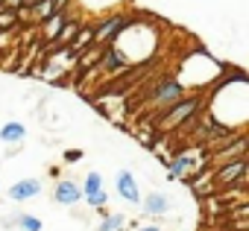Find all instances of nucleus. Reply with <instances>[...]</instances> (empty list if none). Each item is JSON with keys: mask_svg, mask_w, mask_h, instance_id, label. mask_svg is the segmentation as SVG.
I'll use <instances>...</instances> for the list:
<instances>
[{"mask_svg": "<svg viewBox=\"0 0 249 231\" xmlns=\"http://www.w3.org/2000/svg\"><path fill=\"white\" fill-rule=\"evenodd\" d=\"M36 196H41V182L38 179H21V182H15L9 187V199L12 202H30Z\"/></svg>", "mask_w": 249, "mask_h": 231, "instance_id": "obj_7", "label": "nucleus"}, {"mask_svg": "<svg viewBox=\"0 0 249 231\" xmlns=\"http://www.w3.org/2000/svg\"><path fill=\"white\" fill-rule=\"evenodd\" d=\"M123 225H126V216H123V214H103L97 231H120Z\"/></svg>", "mask_w": 249, "mask_h": 231, "instance_id": "obj_13", "label": "nucleus"}, {"mask_svg": "<svg viewBox=\"0 0 249 231\" xmlns=\"http://www.w3.org/2000/svg\"><path fill=\"white\" fill-rule=\"evenodd\" d=\"M15 225H18L21 231H41V228H44V225H41V219H38V216H33V214H18Z\"/></svg>", "mask_w": 249, "mask_h": 231, "instance_id": "obj_15", "label": "nucleus"}, {"mask_svg": "<svg viewBox=\"0 0 249 231\" xmlns=\"http://www.w3.org/2000/svg\"><path fill=\"white\" fill-rule=\"evenodd\" d=\"M199 105H202V97H199V94H188V97L176 99L173 105H167V108H164V114H161V117L156 120V129H161V132H170V129H179V126H185L191 117H196Z\"/></svg>", "mask_w": 249, "mask_h": 231, "instance_id": "obj_2", "label": "nucleus"}, {"mask_svg": "<svg viewBox=\"0 0 249 231\" xmlns=\"http://www.w3.org/2000/svg\"><path fill=\"white\" fill-rule=\"evenodd\" d=\"M91 44H94V24H88V27L79 24V30L73 33V38L68 41L65 50H68L71 56H76V53H82V47H91Z\"/></svg>", "mask_w": 249, "mask_h": 231, "instance_id": "obj_11", "label": "nucleus"}, {"mask_svg": "<svg viewBox=\"0 0 249 231\" xmlns=\"http://www.w3.org/2000/svg\"><path fill=\"white\" fill-rule=\"evenodd\" d=\"M126 24H129V15L126 12H111L108 18L97 21L94 24V44H108Z\"/></svg>", "mask_w": 249, "mask_h": 231, "instance_id": "obj_4", "label": "nucleus"}, {"mask_svg": "<svg viewBox=\"0 0 249 231\" xmlns=\"http://www.w3.org/2000/svg\"><path fill=\"white\" fill-rule=\"evenodd\" d=\"M79 190H82V196H91V193H97V190H103V176L91 170V173L85 176V184H82Z\"/></svg>", "mask_w": 249, "mask_h": 231, "instance_id": "obj_14", "label": "nucleus"}, {"mask_svg": "<svg viewBox=\"0 0 249 231\" xmlns=\"http://www.w3.org/2000/svg\"><path fill=\"white\" fill-rule=\"evenodd\" d=\"M167 167H170V176L188 182L196 173H202L205 167H211V149L208 147H185L167 161Z\"/></svg>", "mask_w": 249, "mask_h": 231, "instance_id": "obj_1", "label": "nucleus"}, {"mask_svg": "<svg viewBox=\"0 0 249 231\" xmlns=\"http://www.w3.org/2000/svg\"><path fill=\"white\" fill-rule=\"evenodd\" d=\"M114 190H117V196H120V199H126V202H132V205H138V202H141L138 182H135V176H132L129 170H120V173L114 176Z\"/></svg>", "mask_w": 249, "mask_h": 231, "instance_id": "obj_6", "label": "nucleus"}, {"mask_svg": "<svg viewBox=\"0 0 249 231\" xmlns=\"http://www.w3.org/2000/svg\"><path fill=\"white\" fill-rule=\"evenodd\" d=\"M141 208H144V216H161L170 211V199L159 190H153L147 199H141Z\"/></svg>", "mask_w": 249, "mask_h": 231, "instance_id": "obj_10", "label": "nucleus"}, {"mask_svg": "<svg viewBox=\"0 0 249 231\" xmlns=\"http://www.w3.org/2000/svg\"><path fill=\"white\" fill-rule=\"evenodd\" d=\"M68 21H71V12H68V9H65V12H53V15L41 18L38 24H41V35H44V41H53V38L59 35V30H62Z\"/></svg>", "mask_w": 249, "mask_h": 231, "instance_id": "obj_9", "label": "nucleus"}, {"mask_svg": "<svg viewBox=\"0 0 249 231\" xmlns=\"http://www.w3.org/2000/svg\"><path fill=\"white\" fill-rule=\"evenodd\" d=\"M27 3H30V6H33V3H38V0H27Z\"/></svg>", "mask_w": 249, "mask_h": 231, "instance_id": "obj_21", "label": "nucleus"}, {"mask_svg": "<svg viewBox=\"0 0 249 231\" xmlns=\"http://www.w3.org/2000/svg\"><path fill=\"white\" fill-rule=\"evenodd\" d=\"M6 24H18V15H15V9H9V12H3V15H0V27H6Z\"/></svg>", "mask_w": 249, "mask_h": 231, "instance_id": "obj_17", "label": "nucleus"}, {"mask_svg": "<svg viewBox=\"0 0 249 231\" xmlns=\"http://www.w3.org/2000/svg\"><path fill=\"white\" fill-rule=\"evenodd\" d=\"M211 176H214V190L217 187H231V184L246 179V158H231V161L211 164Z\"/></svg>", "mask_w": 249, "mask_h": 231, "instance_id": "obj_3", "label": "nucleus"}, {"mask_svg": "<svg viewBox=\"0 0 249 231\" xmlns=\"http://www.w3.org/2000/svg\"><path fill=\"white\" fill-rule=\"evenodd\" d=\"M53 199L59 202V205H76L79 199H82V190H79V184L73 182V179H62L59 184H56V190H53Z\"/></svg>", "mask_w": 249, "mask_h": 231, "instance_id": "obj_8", "label": "nucleus"}, {"mask_svg": "<svg viewBox=\"0 0 249 231\" xmlns=\"http://www.w3.org/2000/svg\"><path fill=\"white\" fill-rule=\"evenodd\" d=\"M0 3H3L6 9H21V6H30L27 0H0Z\"/></svg>", "mask_w": 249, "mask_h": 231, "instance_id": "obj_19", "label": "nucleus"}, {"mask_svg": "<svg viewBox=\"0 0 249 231\" xmlns=\"http://www.w3.org/2000/svg\"><path fill=\"white\" fill-rule=\"evenodd\" d=\"M135 231H159V225H144V228H135Z\"/></svg>", "mask_w": 249, "mask_h": 231, "instance_id": "obj_20", "label": "nucleus"}, {"mask_svg": "<svg viewBox=\"0 0 249 231\" xmlns=\"http://www.w3.org/2000/svg\"><path fill=\"white\" fill-rule=\"evenodd\" d=\"M182 97H185V85H182L179 79H161V82L153 88L150 102H153V105L167 108V105H173V102H176V99H182Z\"/></svg>", "mask_w": 249, "mask_h": 231, "instance_id": "obj_5", "label": "nucleus"}, {"mask_svg": "<svg viewBox=\"0 0 249 231\" xmlns=\"http://www.w3.org/2000/svg\"><path fill=\"white\" fill-rule=\"evenodd\" d=\"M24 138H27V129L18 120H6L3 126H0V141L3 144H21Z\"/></svg>", "mask_w": 249, "mask_h": 231, "instance_id": "obj_12", "label": "nucleus"}, {"mask_svg": "<svg viewBox=\"0 0 249 231\" xmlns=\"http://www.w3.org/2000/svg\"><path fill=\"white\" fill-rule=\"evenodd\" d=\"M76 161H82V152L79 149H68L65 152V164H76Z\"/></svg>", "mask_w": 249, "mask_h": 231, "instance_id": "obj_18", "label": "nucleus"}, {"mask_svg": "<svg viewBox=\"0 0 249 231\" xmlns=\"http://www.w3.org/2000/svg\"><path fill=\"white\" fill-rule=\"evenodd\" d=\"M85 199V205H91V208H106V202H108V193L106 190H97V193H91V196H82Z\"/></svg>", "mask_w": 249, "mask_h": 231, "instance_id": "obj_16", "label": "nucleus"}]
</instances>
